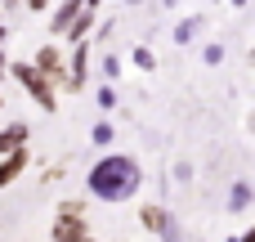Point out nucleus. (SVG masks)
<instances>
[{"label": "nucleus", "instance_id": "12", "mask_svg": "<svg viewBox=\"0 0 255 242\" xmlns=\"http://www.w3.org/2000/svg\"><path fill=\"white\" fill-rule=\"evenodd\" d=\"M161 216H166V207H139V225H143V229H152V234H157Z\"/></svg>", "mask_w": 255, "mask_h": 242}, {"label": "nucleus", "instance_id": "5", "mask_svg": "<svg viewBox=\"0 0 255 242\" xmlns=\"http://www.w3.org/2000/svg\"><path fill=\"white\" fill-rule=\"evenodd\" d=\"M22 166H27V153H22V144H18V148H9L4 162H0V184H13V180L22 175Z\"/></svg>", "mask_w": 255, "mask_h": 242}, {"label": "nucleus", "instance_id": "1", "mask_svg": "<svg viewBox=\"0 0 255 242\" xmlns=\"http://www.w3.org/2000/svg\"><path fill=\"white\" fill-rule=\"evenodd\" d=\"M139 180H143V171H139V162L134 157H99L94 166H90V193L94 198H103V202H126V198H134L139 193Z\"/></svg>", "mask_w": 255, "mask_h": 242}, {"label": "nucleus", "instance_id": "20", "mask_svg": "<svg viewBox=\"0 0 255 242\" xmlns=\"http://www.w3.org/2000/svg\"><path fill=\"white\" fill-rule=\"evenodd\" d=\"M233 242H255V234H242V238H233Z\"/></svg>", "mask_w": 255, "mask_h": 242}, {"label": "nucleus", "instance_id": "22", "mask_svg": "<svg viewBox=\"0 0 255 242\" xmlns=\"http://www.w3.org/2000/svg\"><path fill=\"white\" fill-rule=\"evenodd\" d=\"M0 45H4V13H0Z\"/></svg>", "mask_w": 255, "mask_h": 242}, {"label": "nucleus", "instance_id": "13", "mask_svg": "<svg viewBox=\"0 0 255 242\" xmlns=\"http://www.w3.org/2000/svg\"><path fill=\"white\" fill-rule=\"evenodd\" d=\"M134 63H139V67H148V72H152V67H157V54H152V49H148V45H139V49H134Z\"/></svg>", "mask_w": 255, "mask_h": 242}, {"label": "nucleus", "instance_id": "10", "mask_svg": "<svg viewBox=\"0 0 255 242\" xmlns=\"http://www.w3.org/2000/svg\"><path fill=\"white\" fill-rule=\"evenodd\" d=\"M157 234H161V242H184V225L166 211V216H161V225H157Z\"/></svg>", "mask_w": 255, "mask_h": 242}, {"label": "nucleus", "instance_id": "9", "mask_svg": "<svg viewBox=\"0 0 255 242\" xmlns=\"http://www.w3.org/2000/svg\"><path fill=\"white\" fill-rule=\"evenodd\" d=\"M202 27H206V18H184V22L175 27V40H179V45H188V40H197V36H202Z\"/></svg>", "mask_w": 255, "mask_h": 242}, {"label": "nucleus", "instance_id": "6", "mask_svg": "<svg viewBox=\"0 0 255 242\" xmlns=\"http://www.w3.org/2000/svg\"><path fill=\"white\" fill-rule=\"evenodd\" d=\"M81 9H85V0H63V4H58V13H54V22H49V27H54V31H58V36H63V31H67V22H72V18H76V13H81Z\"/></svg>", "mask_w": 255, "mask_h": 242}, {"label": "nucleus", "instance_id": "3", "mask_svg": "<svg viewBox=\"0 0 255 242\" xmlns=\"http://www.w3.org/2000/svg\"><path fill=\"white\" fill-rule=\"evenodd\" d=\"M49 238L54 242H81L85 238V220H81V216H58L54 229H49Z\"/></svg>", "mask_w": 255, "mask_h": 242}, {"label": "nucleus", "instance_id": "21", "mask_svg": "<svg viewBox=\"0 0 255 242\" xmlns=\"http://www.w3.org/2000/svg\"><path fill=\"white\" fill-rule=\"evenodd\" d=\"M99 4H103V0H85V9H99Z\"/></svg>", "mask_w": 255, "mask_h": 242}, {"label": "nucleus", "instance_id": "8", "mask_svg": "<svg viewBox=\"0 0 255 242\" xmlns=\"http://www.w3.org/2000/svg\"><path fill=\"white\" fill-rule=\"evenodd\" d=\"M18 144H27V126H22V121H13V126H4V130H0V153L18 148Z\"/></svg>", "mask_w": 255, "mask_h": 242}, {"label": "nucleus", "instance_id": "15", "mask_svg": "<svg viewBox=\"0 0 255 242\" xmlns=\"http://www.w3.org/2000/svg\"><path fill=\"white\" fill-rule=\"evenodd\" d=\"M112 135H117L112 121H99V126H94V144H112Z\"/></svg>", "mask_w": 255, "mask_h": 242}, {"label": "nucleus", "instance_id": "17", "mask_svg": "<svg viewBox=\"0 0 255 242\" xmlns=\"http://www.w3.org/2000/svg\"><path fill=\"white\" fill-rule=\"evenodd\" d=\"M202 58H206V63H220V58H224V45H206Z\"/></svg>", "mask_w": 255, "mask_h": 242}, {"label": "nucleus", "instance_id": "4", "mask_svg": "<svg viewBox=\"0 0 255 242\" xmlns=\"http://www.w3.org/2000/svg\"><path fill=\"white\" fill-rule=\"evenodd\" d=\"M40 76H49V81H63V54L54 49V45H40V54H36V63H31Z\"/></svg>", "mask_w": 255, "mask_h": 242}, {"label": "nucleus", "instance_id": "19", "mask_svg": "<svg viewBox=\"0 0 255 242\" xmlns=\"http://www.w3.org/2000/svg\"><path fill=\"white\" fill-rule=\"evenodd\" d=\"M45 4H49V0H27V9H45Z\"/></svg>", "mask_w": 255, "mask_h": 242}, {"label": "nucleus", "instance_id": "2", "mask_svg": "<svg viewBox=\"0 0 255 242\" xmlns=\"http://www.w3.org/2000/svg\"><path fill=\"white\" fill-rule=\"evenodd\" d=\"M9 72H13V76H18L22 85H27V94H31V99H36V103H40L45 112H54V108H58V94H54V81H49V76H40V72H36L31 63H13Z\"/></svg>", "mask_w": 255, "mask_h": 242}, {"label": "nucleus", "instance_id": "11", "mask_svg": "<svg viewBox=\"0 0 255 242\" xmlns=\"http://www.w3.org/2000/svg\"><path fill=\"white\" fill-rule=\"evenodd\" d=\"M251 207V184H233V193H229V211H247Z\"/></svg>", "mask_w": 255, "mask_h": 242}, {"label": "nucleus", "instance_id": "16", "mask_svg": "<svg viewBox=\"0 0 255 242\" xmlns=\"http://www.w3.org/2000/svg\"><path fill=\"white\" fill-rule=\"evenodd\" d=\"M81 211H85V202H76V198H67V202L58 207V216H81Z\"/></svg>", "mask_w": 255, "mask_h": 242}, {"label": "nucleus", "instance_id": "14", "mask_svg": "<svg viewBox=\"0 0 255 242\" xmlns=\"http://www.w3.org/2000/svg\"><path fill=\"white\" fill-rule=\"evenodd\" d=\"M103 76H108V81H117V76H121V58H117V54H108V58H103Z\"/></svg>", "mask_w": 255, "mask_h": 242}, {"label": "nucleus", "instance_id": "24", "mask_svg": "<svg viewBox=\"0 0 255 242\" xmlns=\"http://www.w3.org/2000/svg\"><path fill=\"white\" fill-rule=\"evenodd\" d=\"M0 108H4V94H0Z\"/></svg>", "mask_w": 255, "mask_h": 242}, {"label": "nucleus", "instance_id": "7", "mask_svg": "<svg viewBox=\"0 0 255 242\" xmlns=\"http://www.w3.org/2000/svg\"><path fill=\"white\" fill-rule=\"evenodd\" d=\"M90 27H94V9H81V13L67 22V31H63V36H72V40H85V36H90Z\"/></svg>", "mask_w": 255, "mask_h": 242}, {"label": "nucleus", "instance_id": "18", "mask_svg": "<svg viewBox=\"0 0 255 242\" xmlns=\"http://www.w3.org/2000/svg\"><path fill=\"white\" fill-rule=\"evenodd\" d=\"M4 72H9V63H4V49H0V81H4Z\"/></svg>", "mask_w": 255, "mask_h": 242}, {"label": "nucleus", "instance_id": "23", "mask_svg": "<svg viewBox=\"0 0 255 242\" xmlns=\"http://www.w3.org/2000/svg\"><path fill=\"white\" fill-rule=\"evenodd\" d=\"M81 242H94V238H90V234H85V238H81Z\"/></svg>", "mask_w": 255, "mask_h": 242}]
</instances>
